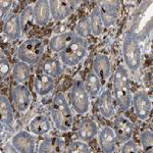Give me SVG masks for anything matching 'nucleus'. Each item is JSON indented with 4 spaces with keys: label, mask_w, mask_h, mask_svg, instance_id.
<instances>
[{
    "label": "nucleus",
    "mask_w": 153,
    "mask_h": 153,
    "mask_svg": "<svg viewBox=\"0 0 153 153\" xmlns=\"http://www.w3.org/2000/svg\"><path fill=\"white\" fill-rule=\"evenodd\" d=\"M113 97L117 106L124 111L130 109L132 105V92L128 71L123 65L117 68L113 75Z\"/></svg>",
    "instance_id": "f257e3e1"
},
{
    "label": "nucleus",
    "mask_w": 153,
    "mask_h": 153,
    "mask_svg": "<svg viewBox=\"0 0 153 153\" xmlns=\"http://www.w3.org/2000/svg\"><path fill=\"white\" fill-rule=\"evenodd\" d=\"M50 115L55 128L61 132H68L74 124V117L65 96L57 93L52 99L50 106Z\"/></svg>",
    "instance_id": "f03ea898"
},
{
    "label": "nucleus",
    "mask_w": 153,
    "mask_h": 153,
    "mask_svg": "<svg viewBox=\"0 0 153 153\" xmlns=\"http://www.w3.org/2000/svg\"><path fill=\"white\" fill-rule=\"evenodd\" d=\"M122 54L126 66L131 71L139 70L142 63V48L140 41L131 31H128L123 39Z\"/></svg>",
    "instance_id": "7ed1b4c3"
},
{
    "label": "nucleus",
    "mask_w": 153,
    "mask_h": 153,
    "mask_svg": "<svg viewBox=\"0 0 153 153\" xmlns=\"http://www.w3.org/2000/svg\"><path fill=\"white\" fill-rule=\"evenodd\" d=\"M45 51L44 42L37 38L24 41L18 48V58L29 65H37L41 60Z\"/></svg>",
    "instance_id": "20e7f679"
},
{
    "label": "nucleus",
    "mask_w": 153,
    "mask_h": 153,
    "mask_svg": "<svg viewBox=\"0 0 153 153\" xmlns=\"http://www.w3.org/2000/svg\"><path fill=\"white\" fill-rule=\"evenodd\" d=\"M88 51V42L82 37L76 36L62 52L60 60L66 66H76L85 58Z\"/></svg>",
    "instance_id": "39448f33"
},
{
    "label": "nucleus",
    "mask_w": 153,
    "mask_h": 153,
    "mask_svg": "<svg viewBox=\"0 0 153 153\" xmlns=\"http://www.w3.org/2000/svg\"><path fill=\"white\" fill-rule=\"evenodd\" d=\"M70 101L73 109L78 114H86L89 111V107H90L89 94L83 81L76 80L73 84L71 89Z\"/></svg>",
    "instance_id": "423d86ee"
},
{
    "label": "nucleus",
    "mask_w": 153,
    "mask_h": 153,
    "mask_svg": "<svg viewBox=\"0 0 153 153\" xmlns=\"http://www.w3.org/2000/svg\"><path fill=\"white\" fill-rule=\"evenodd\" d=\"M132 105L136 117L141 120H147L152 111V101L144 90H139L132 96Z\"/></svg>",
    "instance_id": "0eeeda50"
},
{
    "label": "nucleus",
    "mask_w": 153,
    "mask_h": 153,
    "mask_svg": "<svg viewBox=\"0 0 153 153\" xmlns=\"http://www.w3.org/2000/svg\"><path fill=\"white\" fill-rule=\"evenodd\" d=\"M11 144L16 152L34 153L36 152V137L33 133L21 131L11 138Z\"/></svg>",
    "instance_id": "6e6552de"
},
{
    "label": "nucleus",
    "mask_w": 153,
    "mask_h": 153,
    "mask_svg": "<svg viewBox=\"0 0 153 153\" xmlns=\"http://www.w3.org/2000/svg\"><path fill=\"white\" fill-rule=\"evenodd\" d=\"M79 3H80L79 1H68V0H50L49 6H50L51 16L55 22L63 21L71 16Z\"/></svg>",
    "instance_id": "1a4fd4ad"
},
{
    "label": "nucleus",
    "mask_w": 153,
    "mask_h": 153,
    "mask_svg": "<svg viewBox=\"0 0 153 153\" xmlns=\"http://www.w3.org/2000/svg\"><path fill=\"white\" fill-rule=\"evenodd\" d=\"M11 98H12V103H13L16 109L19 112H26L27 110L30 108L32 103V95L31 92L28 89V87L24 85H19L14 86L11 92Z\"/></svg>",
    "instance_id": "9d476101"
},
{
    "label": "nucleus",
    "mask_w": 153,
    "mask_h": 153,
    "mask_svg": "<svg viewBox=\"0 0 153 153\" xmlns=\"http://www.w3.org/2000/svg\"><path fill=\"white\" fill-rule=\"evenodd\" d=\"M101 21L104 28H110L115 24L118 18L120 2L118 1H104L98 6Z\"/></svg>",
    "instance_id": "9b49d317"
},
{
    "label": "nucleus",
    "mask_w": 153,
    "mask_h": 153,
    "mask_svg": "<svg viewBox=\"0 0 153 153\" xmlns=\"http://www.w3.org/2000/svg\"><path fill=\"white\" fill-rule=\"evenodd\" d=\"M93 71L99 78L101 85L105 86L111 75V62L110 58L105 54H97L93 60Z\"/></svg>",
    "instance_id": "f8f14e48"
},
{
    "label": "nucleus",
    "mask_w": 153,
    "mask_h": 153,
    "mask_svg": "<svg viewBox=\"0 0 153 153\" xmlns=\"http://www.w3.org/2000/svg\"><path fill=\"white\" fill-rule=\"evenodd\" d=\"M113 125H114L113 130L115 133V137L118 142L125 143L132 138L135 127L134 124L128 117H126L125 115H118L115 117Z\"/></svg>",
    "instance_id": "ddd939ff"
},
{
    "label": "nucleus",
    "mask_w": 153,
    "mask_h": 153,
    "mask_svg": "<svg viewBox=\"0 0 153 153\" xmlns=\"http://www.w3.org/2000/svg\"><path fill=\"white\" fill-rule=\"evenodd\" d=\"M98 143L103 152L112 153L117 148V137L114 130L112 128L105 126L100 131H98Z\"/></svg>",
    "instance_id": "4468645a"
},
{
    "label": "nucleus",
    "mask_w": 153,
    "mask_h": 153,
    "mask_svg": "<svg viewBox=\"0 0 153 153\" xmlns=\"http://www.w3.org/2000/svg\"><path fill=\"white\" fill-rule=\"evenodd\" d=\"M34 23L37 26H46L51 19L50 6L48 0H38L33 5Z\"/></svg>",
    "instance_id": "2eb2a0df"
},
{
    "label": "nucleus",
    "mask_w": 153,
    "mask_h": 153,
    "mask_svg": "<svg viewBox=\"0 0 153 153\" xmlns=\"http://www.w3.org/2000/svg\"><path fill=\"white\" fill-rule=\"evenodd\" d=\"M76 36L75 32H65L54 35L49 40V48L53 52H62Z\"/></svg>",
    "instance_id": "dca6fc26"
},
{
    "label": "nucleus",
    "mask_w": 153,
    "mask_h": 153,
    "mask_svg": "<svg viewBox=\"0 0 153 153\" xmlns=\"http://www.w3.org/2000/svg\"><path fill=\"white\" fill-rule=\"evenodd\" d=\"M65 149V140L60 137H52L44 138L40 142L38 146L37 152L39 153H60Z\"/></svg>",
    "instance_id": "f3484780"
},
{
    "label": "nucleus",
    "mask_w": 153,
    "mask_h": 153,
    "mask_svg": "<svg viewBox=\"0 0 153 153\" xmlns=\"http://www.w3.org/2000/svg\"><path fill=\"white\" fill-rule=\"evenodd\" d=\"M98 110L104 118H110L114 114V105H113V95L109 89H106L101 93L98 98Z\"/></svg>",
    "instance_id": "a211bd4d"
},
{
    "label": "nucleus",
    "mask_w": 153,
    "mask_h": 153,
    "mask_svg": "<svg viewBox=\"0 0 153 153\" xmlns=\"http://www.w3.org/2000/svg\"><path fill=\"white\" fill-rule=\"evenodd\" d=\"M98 127L97 124L91 118L82 120L78 127V136L80 140L84 142H90L97 136Z\"/></svg>",
    "instance_id": "6ab92c4d"
},
{
    "label": "nucleus",
    "mask_w": 153,
    "mask_h": 153,
    "mask_svg": "<svg viewBox=\"0 0 153 153\" xmlns=\"http://www.w3.org/2000/svg\"><path fill=\"white\" fill-rule=\"evenodd\" d=\"M54 88V80L52 76L46 74H39L34 79V90L39 96L48 95Z\"/></svg>",
    "instance_id": "aec40b11"
},
{
    "label": "nucleus",
    "mask_w": 153,
    "mask_h": 153,
    "mask_svg": "<svg viewBox=\"0 0 153 153\" xmlns=\"http://www.w3.org/2000/svg\"><path fill=\"white\" fill-rule=\"evenodd\" d=\"M31 133L36 136H44L48 134L51 130V124L48 117L44 114H38L31 120L29 124Z\"/></svg>",
    "instance_id": "412c9836"
},
{
    "label": "nucleus",
    "mask_w": 153,
    "mask_h": 153,
    "mask_svg": "<svg viewBox=\"0 0 153 153\" xmlns=\"http://www.w3.org/2000/svg\"><path fill=\"white\" fill-rule=\"evenodd\" d=\"M22 32H23V30H22L21 23H19V16L13 14L5 21L3 26V33L9 40H16L21 37Z\"/></svg>",
    "instance_id": "4be33fe9"
},
{
    "label": "nucleus",
    "mask_w": 153,
    "mask_h": 153,
    "mask_svg": "<svg viewBox=\"0 0 153 153\" xmlns=\"http://www.w3.org/2000/svg\"><path fill=\"white\" fill-rule=\"evenodd\" d=\"M0 114H1L2 125H12V123H13V109H12V106L8 98L3 94L0 95Z\"/></svg>",
    "instance_id": "5701e85b"
},
{
    "label": "nucleus",
    "mask_w": 153,
    "mask_h": 153,
    "mask_svg": "<svg viewBox=\"0 0 153 153\" xmlns=\"http://www.w3.org/2000/svg\"><path fill=\"white\" fill-rule=\"evenodd\" d=\"M12 78L19 84H24L30 79L31 76V70L28 63L23 62V61H19L12 68Z\"/></svg>",
    "instance_id": "b1692460"
},
{
    "label": "nucleus",
    "mask_w": 153,
    "mask_h": 153,
    "mask_svg": "<svg viewBox=\"0 0 153 153\" xmlns=\"http://www.w3.org/2000/svg\"><path fill=\"white\" fill-rule=\"evenodd\" d=\"M84 83H85V88L89 94V97L94 98L101 92L102 85H101L99 78L96 76L93 71L88 74L87 79Z\"/></svg>",
    "instance_id": "393cba45"
},
{
    "label": "nucleus",
    "mask_w": 153,
    "mask_h": 153,
    "mask_svg": "<svg viewBox=\"0 0 153 153\" xmlns=\"http://www.w3.org/2000/svg\"><path fill=\"white\" fill-rule=\"evenodd\" d=\"M61 61L57 60L56 58H48L44 61L42 65V71L46 75L52 76V78H57L62 74L63 68Z\"/></svg>",
    "instance_id": "a878e982"
},
{
    "label": "nucleus",
    "mask_w": 153,
    "mask_h": 153,
    "mask_svg": "<svg viewBox=\"0 0 153 153\" xmlns=\"http://www.w3.org/2000/svg\"><path fill=\"white\" fill-rule=\"evenodd\" d=\"M89 23H90L91 34H93V36L95 37H99L102 34L104 27H103L102 21H101V16L98 7H95L91 11L90 16H89Z\"/></svg>",
    "instance_id": "bb28decb"
},
{
    "label": "nucleus",
    "mask_w": 153,
    "mask_h": 153,
    "mask_svg": "<svg viewBox=\"0 0 153 153\" xmlns=\"http://www.w3.org/2000/svg\"><path fill=\"white\" fill-rule=\"evenodd\" d=\"M19 23H21L22 30L24 32H27L31 29L32 25L34 23V11L33 6L28 5L22 10L21 14L19 16Z\"/></svg>",
    "instance_id": "cd10ccee"
},
{
    "label": "nucleus",
    "mask_w": 153,
    "mask_h": 153,
    "mask_svg": "<svg viewBox=\"0 0 153 153\" xmlns=\"http://www.w3.org/2000/svg\"><path fill=\"white\" fill-rule=\"evenodd\" d=\"M140 142L144 152H152L153 148V133L151 130H145L140 135Z\"/></svg>",
    "instance_id": "c85d7f7f"
},
{
    "label": "nucleus",
    "mask_w": 153,
    "mask_h": 153,
    "mask_svg": "<svg viewBox=\"0 0 153 153\" xmlns=\"http://www.w3.org/2000/svg\"><path fill=\"white\" fill-rule=\"evenodd\" d=\"M76 34L79 37H82L84 39H86L87 37L91 35V28L90 23H89V19L82 18L78 22L76 27Z\"/></svg>",
    "instance_id": "c756f323"
},
{
    "label": "nucleus",
    "mask_w": 153,
    "mask_h": 153,
    "mask_svg": "<svg viewBox=\"0 0 153 153\" xmlns=\"http://www.w3.org/2000/svg\"><path fill=\"white\" fill-rule=\"evenodd\" d=\"M68 153H90L91 148L84 141H74L71 142L65 150Z\"/></svg>",
    "instance_id": "7c9ffc66"
},
{
    "label": "nucleus",
    "mask_w": 153,
    "mask_h": 153,
    "mask_svg": "<svg viewBox=\"0 0 153 153\" xmlns=\"http://www.w3.org/2000/svg\"><path fill=\"white\" fill-rule=\"evenodd\" d=\"M10 71H12L10 63L5 58L1 57V59H0V79H1V81H3L9 75Z\"/></svg>",
    "instance_id": "2f4dec72"
},
{
    "label": "nucleus",
    "mask_w": 153,
    "mask_h": 153,
    "mask_svg": "<svg viewBox=\"0 0 153 153\" xmlns=\"http://www.w3.org/2000/svg\"><path fill=\"white\" fill-rule=\"evenodd\" d=\"M120 152L122 153H129V152H140L139 147L137 146V144L133 141V140H128L124 143L123 147L120 148Z\"/></svg>",
    "instance_id": "473e14b6"
},
{
    "label": "nucleus",
    "mask_w": 153,
    "mask_h": 153,
    "mask_svg": "<svg viewBox=\"0 0 153 153\" xmlns=\"http://www.w3.org/2000/svg\"><path fill=\"white\" fill-rule=\"evenodd\" d=\"M12 3L13 2L10 1V0H1L0 1V11H1V19H3L6 16V14L8 13L9 9L11 8Z\"/></svg>",
    "instance_id": "72a5a7b5"
}]
</instances>
